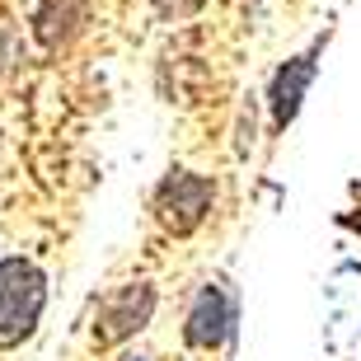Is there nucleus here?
I'll return each mask as SVG.
<instances>
[{
  "instance_id": "obj_1",
  "label": "nucleus",
  "mask_w": 361,
  "mask_h": 361,
  "mask_svg": "<svg viewBox=\"0 0 361 361\" xmlns=\"http://www.w3.org/2000/svg\"><path fill=\"white\" fill-rule=\"evenodd\" d=\"M42 305H47V286L42 272L24 258H5L0 263V348H14L33 334Z\"/></svg>"
},
{
  "instance_id": "obj_2",
  "label": "nucleus",
  "mask_w": 361,
  "mask_h": 361,
  "mask_svg": "<svg viewBox=\"0 0 361 361\" xmlns=\"http://www.w3.org/2000/svg\"><path fill=\"white\" fill-rule=\"evenodd\" d=\"M207 207H212V183L202 174H188V169H174L155 192V212H160L164 230H174V235L197 230Z\"/></svg>"
},
{
  "instance_id": "obj_3",
  "label": "nucleus",
  "mask_w": 361,
  "mask_h": 361,
  "mask_svg": "<svg viewBox=\"0 0 361 361\" xmlns=\"http://www.w3.org/2000/svg\"><path fill=\"white\" fill-rule=\"evenodd\" d=\"M150 310H155V291H150L146 281L118 286V291H113L104 305H99L94 338H99V343H122V338H132L136 329L150 319Z\"/></svg>"
},
{
  "instance_id": "obj_4",
  "label": "nucleus",
  "mask_w": 361,
  "mask_h": 361,
  "mask_svg": "<svg viewBox=\"0 0 361 361\" xmlns=\"http://www.w3.org/2000/svg\"><path fill=\"white\" fill-rule=\"evenodd\" d=\"M230 324H235V305L221 286H202L192 310H188V343L192 348H216L230 338Z\"/></svg>"
},
{
  "instance_id": "obj_5",
  "label": "nucleus",
  "mask_w": 361,
  "mask_h": 361,
  "mask_svg": "<svg viewBox=\"0 0 361 361\" xmlns=\"http://www.w3.org/2000/svg\"><path fill=\"white\" fill-rule=\"evenodd\" d=\"M310 80H314V52L295 56V61H286V66L277 71V80H272V122L277 127H286V122L300 113V99H305Z\"/></svg>"
},
{
  "instance_id": "obj_6",
  "label": "nucleus",
  "mask_w": 361,
  "mask_h": 361,
  "mask_svg": "<svg viewBox=\"0 0 361 361\" xmlns=\"http://www.w3.org/2000/svg\"><path fill=\"white\" fill-rule=\"evenodd\" d=\"M202 0H160V10L164 14H188V10H197Z\"/></svg>"
},
{
  "instance_id": "obj_7",
  "label": "nucleus",
  "mask_w": 361,
  "mask_h": 361,
  "mask_svg": "<svg viewBox=\"0 0 361 361\" xmlns=\"http://www.w3.org/2000/svg\"><path fill=\"white\" fill-rule=\"evenodd\" d=\"M132 361H146V357H132Z\"/></svg>"
}]
</instances>
